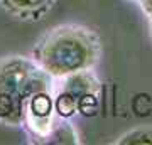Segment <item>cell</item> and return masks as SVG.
<instances>
[{"label": "cell", "mask_w": 152, "mask_h": 145, "mask_svg": "<svg viewBox=\"0 0 152 145\" xmlns=\"http://www.w3.org/2000/svg\"><path fill=\"white\" fill-rule=\"evenodd\" d=\"M137 2H139L142 12L145 14V17L152 22V0H137Z\"/></svg>", "instance_id": "ba28073f"}, {"label": "cell", "mask_w": 152, "mask_h": 145, "mask_svg": "<svg viewBox=\"0 0 152 145\" xmlns=\"http://www.w3.org/2000/svg\"><path fill=\"white\" fill-rule=\"evenodd\" d=\"M58 0H0V7L17 20L37 22L56 5Z\"/></svg>", "instance_id": "277c9868"}, {"label": "cell", "mask_w": 152, "mask_h": 145, "mask_svg": "<svg viewBox=\"0 0 152 145\" xmlns=\"http://www.w3.org/2000/svg\"><path fill=\"white\" fill-rule=\"evenodd\" d=\"M42 88H54V79L32 58L7 56L0 59V125L22 127L29 96Z\"/></svg>", "instance_id": "7a4b0ae2"}, {"label": "cell", "mask_w": 152, "mask_h": 145, "mask_svg": "<svg viewBox=\"0 0 152 145\" xmlns=\"http://www.w3.org/2000/svg\"><path fill=\"white\" fill-rule=\"evenodd\" d=\"M54 108H56V115L61 120H68L73 115L78 113V101L73 95H69L64 90H56L54 86Z\"/></svg>", "instance_id": "8992f818"}, {"label": "cell", "mask_w": 152, "mask_h": 145, "mask_svg": "<svg viewBox=\"0 0 152 145\" xmlns=\"http://www.w3.org/2000/svg\"><path fill=\"white\" fill-rule=\"evenodd\" d=\"M115 144L120 145H142V144H152V125L147 127H137L124 133L120 138H117Z\"/></svg>", "instance_id": "52a82bcc"}, {"label": "cell", "mask_w": 152, "mask_h": 145, "mask_svg": "<svg viewBox=\"0 0 152 145\" xmlns=\"http://www.w3.org/2000/svg\"><path fill=\"white\" fill-rule=\"evenodd\" d=\"M54 88H42L29 96L24 108V127L31 137L49 140L56 128Z\"/></svg>", "instance_id": "3957f363"}, {"label": "cell", "mask_w": 152, "mask_h": 145, "mask_svg": "<svg viewBox=\"0 0 152 145\" xmlns=\"http://www.w3.org/2000/svg\"><path fill=\"white\" fill-rule=\"evenodd\" d=\"M59 90L68 91L78 101L80 98L86 96V95H100L102 85H100V79L96 78V74L93 73V69H85L61 78Z\"/></svg>", "instance_id": "5b68a950"}, {"label": "cell", "mask_w": 152, "mask_h": 145, "mask_svg": "<svg viewBox=\"0 0 152 145\" xmlns=\"http://www.w3.org/2000/svg\"><path fill=\"white\" fill-rule=\"evenodd\" d=\"M53 79L93 69L102 58L98 34L81 24H61L37 39L31 56Z\"/></svg>", "instance_id": "6da1fadb"}]
</instances>
